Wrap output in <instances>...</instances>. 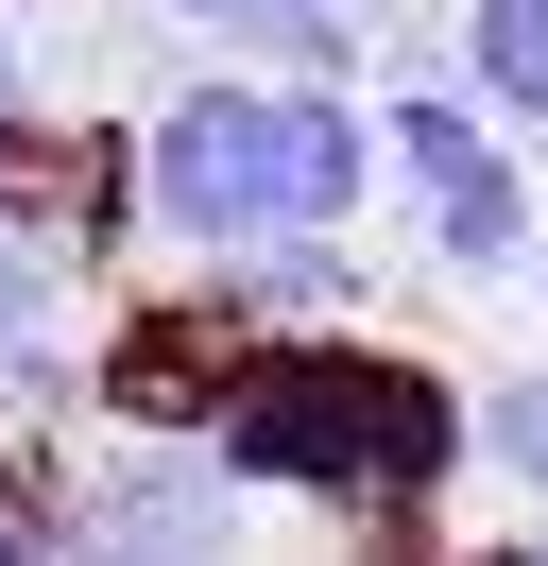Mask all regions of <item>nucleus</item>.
Wrapping results in <instances>:
<instances>
[{
	"label": "nucleus",
	"mask_w": 548,
	"mask_h": 566,
	"mask_svg": "<svg viewBox=\"0 0 548 566\" xmlns=\"http://www.w3.org/2000/svg\"><path fill=\"white\" fill-rule=\"evenodd\" d=\"M68 549H86V566H223V549H240V497L205 481L189 447H137L120 481L86 497V532H68Z\"/></svg>",
	"instance_id": "7ed1b4c3"
},
{
	"label": "nucleus",
	"mask_w": 548,
	"mask_h": 566,
	"mask_svg": "<svg viewBox=\"0 0 548 566\" xmlns=\"http://www.w3.org/2000/svg\"><path fill=\"white\" fill-rule=\"evenodd\" d=\"M0 18H103V0H0Z\"/></svg>",
	"instance_id": "ddd939ff"
},
{
	"label": "nucleus",
	"mask_w": 548,
	"mask_h": 566,
	"mask_svg": "<svg viewBox=\"0 0 548 566\" xmlns=\"http://www.w3.org/2000/svg\"><path fill=\"white\" fill-rule=\"evenodd\" d=\"M479 447H497L514 481L548 497V378H497V412H479Z\"/></svg>",
	"instance_id": "9d476101"
},
{
	"label": "nucleus",
	"mask_w": 548,
	"mask_h": 566,
	"mask_svg": "<svg viewBox=\"0 0 548 566\" xmlns=\"http://www.w3.org/2000/svg\"><path fill=\"white\" fill-rule=\"evenodd\" d=\"M240 326H257L240 292H223V310H155V326H120V378H103V395H120L137 429L223 412V395H240Z\"/></svg>",
	"instance_id": "39448f33"
},
{
	"label": "nucleus",
	"mask_w": 548,
	"mask_h": 566,
	"mask_svg": "<svg viewBox=\"0 0 548 566\" xmlns=\"http://www.w3.org/2000/svg\"><path fill=\"white\" fill-rule=\"evenodd\" d=\"M463 52H479V104L548 138V0H463Z\"/></svg>",
	"instance_id": "0eeeda50"
},
{
	"label": "nucleus",
	"mask_w": 548,
	"mask_h": 566,
	"mask_svg": "<svg viewBox=\"0 0 548 566\" xmlns=\"http://www.w3.org/2000/svg\"><path fill=\"white\" fill-rule=\"evenodd\" d=\"M223 412H240V463L308 481V497H429L445 447H463L445 378H411L377 344H274V360H240Z\"/></svg>",
	"instance_id": "f03ea898"
},
{
	"label": "nucleus",
	"mask_w": 548,
	"mask_h": 566,
	"mask_svg": "<svg viewBox=\"0 0 548 566\" xmlns=\"http://www.w3.org/2000/svg\"><path fill=\"white\" fill-rule=\"evenodd\" d=\"M497 566H548V532H514V549H497Z\"/></svg>",
	"instance_id": "4468645a"
},
{
	"label": "nucleus",
	"mask_w": 548,
	"mask_h": 566,
	"mask_svg": "<svg viewBox=\"0 0 548 566\" xmlns=\"http://www.w3.org/2000/svg\"><path fill=\"white\" fill-rule=\"evenodd\" d=\"M342 18H360V35H394V18H411V0H342Z\"/></svg>",
	"instance_id": "f8f14e48"
},
{
	"label": "nucleus",
	"mask_w": 548,
	"mask_h": 566,
	"mask_svg": "<svg viewBox=\"0 0 548 566\" xmlns=\"http://www.w3.org/2000/svg\"><path fill=\"white\" fill-rule=\"evenodd\" d=\"M342 292H360V258H342L326 223H274V241H240V310H257V326H274V310H292V326H326Z\"/></svg>",
	"instance_id": "423d86ee"
},
{
	"label": "nucleus",
	"mask_w": 548,
	"mask_h": 566,
	"mask_svg": "<svg viewBox=\"0 0 548 566\" xmlns=\"http://www.w3.org/2000/svg\"><path fill=\"white\" fill-rule=\"evenodd\" d=\"M514 241H531L514 155H497V172H463V189H429V258H445V275H514Z\"/></svg>",
	"instance_id": "1a4fd4ad"
},
{
	"label": "nucleus",
	"mask_w": 548,
	"mask_h": 566,
	"mask_svg": "<svg viewBox=\"0 0 548 566\" xmlns=\"http://www.w3.org/2000/svg\"><path fill=\"white\" fill-rule=\"evenodd\" d=\"M377 172V138L342 120V86H292V70H205L189 104L137 138V207L171 241H274V223H342Z\"/></svg>",
	"instance_id": "f257e3e1"
},
{
	"label": "nucleus",
	"mask_w": 548,
	"mask_h": 566,
	"mask_svg": "<svg viewBox=\"0 0 548 566\" xmlns=\"http://www.w3.org/2000/svg\"><path fill=\"white\" fill-rule=\"evenodd\" d=\"M0 566H18V549H0Z\"/></svg>",
	"instance_id": "2eb2a0df"
},
{
	"label": "nucleus",
	"mask_w": 548,
	"mask_h": 566,
	"mask_svg": "<svg viewBox=\"0 0 548 566\" xmlns=\"http://www.w3.org/2000/svg\"><path fill=\"white\" fill-rule=\"evenodd\" d=\"M18 104H34V70H18V18H0V120H18Z\"/></svg>",
	"instance_id": "9b49d317"
},
{
	"label": "nucleus",
	"mask_w": 548,
	"mask_h": 566,
	"mask_svg": "<svg viewBox=\"0 0 548 566\" xmlns=\"http://www.w3.org/2000/svg\"><path fill=\"white\" fill-rule=\"evenodd\" d=\"M377 138H394V189H411V207H429V189H463V172H497L479 104H445V86H394V120H377Z\"/></svg>",
	"instance_id": "6e6552de"
},
{
	"label": "nucleus",
	"mask_w": 548,
	"mask_h": 566,
	"mask_svg": "<svg viewBox=\"0 0 548 566\" xmlns=\"http://www.w3.org/2000/svg\"><path fill=\"white\" fill-rule=\"evenodd\" d=\"M137 189V155H103V138H68V120H0V223H18L34 258H86L103 241V207Z\"/></svg>",
	"instance_id": "20e7f679"
}]
</instances>
